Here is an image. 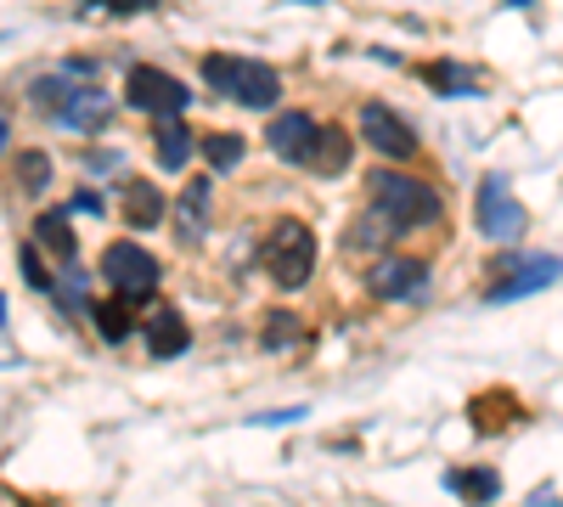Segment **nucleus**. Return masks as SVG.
<instances>
[{"instance_id": "f257e3e1", "label": "nucleus", "mask_w": 563, "mask_h": 507, "mask_svg": "<svg viewBox=\"0 0 563 507\" xmlns=\"http://www.w3.org/2000/svg\"><path fill=\"white\" fill-rule=\"evenodd\" d=\"M372 214H384L395 232H411V225L440 220V198H434V187H422V180H411V175L378 169L372 175Z\"/></svg>"}, {"instance_id": "f03ea898", "label": "nucleus", "mask_w": 563, "mask_h": 507, "mask_svg": "<svg viewBox=\"0 0 563 507\" xmlns=\"http://www.w3.org/2000/svg\"><path fill=\"white\" fill-rule=\"evenodd\" d=\"M203 79L220 90V97L243 102V108H271L282 97V79L271 63H254V57H209L203 63Z\"/></svg>"}, {"instance_id": "7ed1b4c3", "label": "nucleus", "mask_w": 563, "mask_h": 507, "mask_svg": "<svg viewBox=\"0 0 563 507\" xmlns=\"http://www.w3.org/2000/svg\"><path fill=\"white\" fill-rule=\"evenodd\" d=\"M265 271H271V283H282V288H305L310 283V271H316V232L305 220H276L271 225Z\"/></svg>"}, {"instance_id": "20e7f679", "label": "nucleus", "mask_w": 563, "mask_h": 507, "mask_svg": "<svg viewBox=\"0 0 563 507\" xmlns=\"http://www.w3.org/2000/svg\"><path fill=\"white\" fill-rule=\"evenodd\" d=\"M124 97H130V108H141V113H158V124L164 119H180L186 113V102H192V90H186L175 74H164V68H130V79H124Z\"/></svg>"}, {"instance_id": "39448f33", "label": "nucleus", "mask_w": 563, "mask_h": 507, "mask_svg": "<svg viewBox=\"0 0 563 507\" xmlns=\"http://www.w3.org/2000/svg\"><path fill=\"white\" fill-rule=\"evenodd\" d=\"M102 276L113 283V294L119 299H147L153 288H158V260L141 249V243H113L108 254H102Z\"/></svg>"}, {"instance_id": "423d86ee", "label": "nucleus", "mask_w": 563, "mask_h": 507, "mask_svg": "<svg viewBox=\"0 0 563 507\" xmlns=\"http://www.w3.org/2000/svg\"><path fill=\"white\" fill-rule=\"evenodd\" d=\"M479 232L490 243H512V238L530 232V209L512 198V187H507L501 175H490L485 187H479Z\"/></svg>"}, {"instance_id": "0eeeda50", "label": "nucleus", "mask_w": 563, "mask_h": 507, "mask_svg": "<svg viewBox=\"0 0 563 507\" xmlns=\"http://www.w3.org/2000/svg\"><path fill=\"white\" fill-rule=\"evenodd\" d=\"M361 142L378 147L384 158H411V153H417L411 124H406L395 108H384V102H366V108H361Z\"/></svg>"}, {"instance_id": "6e6552de", "label": "nucleus", "mask_w": 563, "mask_h": 507, "mask_svg": "<svg viewBox=\"0 0 563 507\" xmlns=\"http://www.w3.org/2000/svg\"><path fill=\"white\" fill-rule=\"evenodd\" d=\"M490 276H507V283H490V299H519V294H536V288L558 283V254H536L525 265L501 260V271H490Z\"/></svg>"}, {"instance_id": "1a4fd4ad", "label": "nucleus", "mask_w": 563, "mask_h": 507, "mask_svg": "<svg viewBox=\"0 0 563 507\" xmlns=\"http://www.w3.org/2000/svg\"><path fill=\"white\" fill-rule=\"evenodd\" d=\"M422 283H429V265L422 260H378L372 276H366V288L378 299H417Z\"/></svg>"}, {"instance_id": "9d476101", "label": "nucleus", "mask_w": 563, "mask_h": 507, "mask_svg": "<svg viewBox=\"0 0 563 507\" xmlns=\"http://www.w3.org/2000/svg\"><path fill=\"white\" fill-rule=\"evenodd\" d=\"M310 142H316V119H310V113H282V119L271 124V153L288 158V164H305Z\"/></svg>"}, {"instance_id": "9b49d317", "label": "nucleus", "mask_w": 563, "mask_h": 507, "mask_svg": "<svg viewBox=\"0 0 563 507\" xmlns=\"http://www.w3.org/2000/svg\"><path fill=\"white\" fill-rule=\"evenodd\" d=\"M141 339H147V355H158V361H169V355H180L186 350V321L175 316V310H158L153 321H141Z\"/></svg>"}, {"instance_id": "f8f14e48", "label": "nucleus", "mask_w": 563, "mask_h": 507, "mask_svg": "<svg viewBox=\"0 0 563 507\" xmlns=\"http://www.w3.org/2000/svg\"><path fill=\"white\" fill-rule=\"evenodd\" d=\"M305 164H310L316 175H339V169L350 164V135H344V130H316Z\"/></svg>"}, {"instance_id": "ddd939ff", "label": "nucleus", "mask_w": 563, "mask_h": 507, "mask_svg": "<svg viewBox=\"0 0 563 507\" xmlns=\"http://www.w3.org/2000/svg\"><path fill=\"white\" fill-rule=\"evenodd\" d=\"M445 485H451L462 502H474V507H485V502H496V496H501L496 469H451V474H445Z\"/></svg>"}, {"instance_id": "4468645a", "label": "nucleus", "mask_w": 563, "mask_h": 507, "mask_svg": "<svg viewBox=\"0 0 563 507\" xmlns=\"http://www.w3.org/2000/svg\"><path fill=\"white\" fill-rule=\"evenodd\" d=\"M153 142H158V164L164 169H186V158H192V147H198V135L186 130L180 119H164Z\"/></svg>"}, {"instance_id": "2eb2a0df", "label": "nucleus", "mask_w": 563, "mask_h": 507, "mask_svg": "<svg viewBox=\"0 0 563 507\" xmlns=\"http://www.w3.org/2000/svg\"><path fill=\"white\" fill-rule=\"evenodd\" d=\"M34 243H40L45 254H52V260H63V265H68V260H74V249H79V243H74L68 214H40V220H34Z\"/></svg>"}, {"instance_id": "dca6fc26", "label": "nucleus", "mask_w": 563, "mask_h": 507, "mask_svg": "<svg viewBox=\"0 0 563 507\" xmlns=\"http://www.w3.org/2000/svg\"><path fill=\"white\" fill-rule=\"evenodd\" d=\"M203 214H209V180H192V187L180 192V209H175V225L186 243L203 238Z\"/></svg>"}, {"instance_id": "f3484780", "label": "nucleus", "mask_w": 563, "mask_h": 507, "mask_svg": "<svg viewBox=\"0 0 563 507\" xmlns=\"http://www.w3.org/2000/svg\"><path fill=\"white\" fill-rule=\"evenodd\" d=\"M124 220L135 225V232H147V225H158V220H164V198H158V187H147V180H135V187L124 192Z\"/></svg>"}, {"instance_id": "a211bd4d", "label": "nucleus", "mask_w": 563, "mask_h": 507, "mask_svg": "<svg viewBox=\"0 0 563 507\" xmlns=\"http://www.w3.org/2000/svg\"><path fill=\"white\" fill-rule=\"evenodd\" d=\"M108 113H113V108H108V97H102L97 85H90V90H79V97L63 108V124H79V130H102V124H108Z\"/></svg>"}, {"instance_id": "6ab92c4d", "label": "nucleus", "mask_w": 563, "mask_h": 507, "mask_svg": "<svg viewBox=\"0 0 563 507\" xmlns=\"http://www.w3.org/2000/svg\"><path fill=\"white\" fill-rule=\"evenodd\" d=\"M389 238H395V225L384 214H372V209L355 214V225H350V249H384Z\"/></svg>"}, {"instance_id": "aec40b11", "label": "nucleus", "mask_w": 563, "mask_h": 507, "mask_svg": "<svg viewBox=\"0 0 563 507\" xmlns=\"http://www.w3.org/2000/svg\"><path fill=\"white\" fill-rule=\"evenodd\" d=\"M422 79L440 85V90H462V97H474V90H479V74L474 68H451V63H429V68H422Z\"/></svg>"}, {"instance_id": "412c9836", "label": "nucleus", "mask_w": 563, "mask_h": 507, "mask_svg": "<svg viewBox=\"0 0 563 507\" xmlns=\"http://www.w3.org/2000/svg\"><path fill=\"white\" fill-rule=\"evenodd\" d=\"M203 153H209V164H214V169H238L249 147H243V135L220 130V135H203Z\"/></svg>"}, {"instance_id": "4be33fe9", "label": "nucleus", "mask_w": 563, "mask_h": 507, "mask_svg": "<svg viewBox=\"0 0 563 507\" xmlns=\"http://www.w3.org/2000/svg\"><path fill=\"white\" fill-rule=\"evenodd\" d=\"M90 316H97L102 339H130V299H108V305H90Z\"/></svg>"}, {"instance_id": "5701e85b", "label": "nucleus", "mask_w": 563, "mask_h": 507, "mask_svg": "<svg viewBox=\"0 0 563 507\" xmlns=\"http://www.w3.org/2000/svg\"><path fill=\"white\" fill-rule=\"evenodd\" d=\"M18 187L23 192H45V187H52V158H45V153H23L18 158Z\"/></svg>"}, {"instance_id": "b1692460", "label": "nucleus", "mask_w": 563, "mask_h": 507, "mask_svg": "<svg viewBox=\"0 0 563 507\" xmlns=\"http://www.w3.org/2000/svg\"><path fill=\"white\" fill-rule=\"evenodd\" d=\"M299 328H294V316H271V328H265V344H288Z\"/></svg>"}, {"instance_id": "393cba45", "label": "nucleus", "mask_w": 563, "mask_h": 507, "mask_svg": "<svg viewBox=\"0 0 563 507\" xmlns=\"http://www.w3.org/2000/svg\"><path fill=\"white\" fill-rule=\"evenodd\" d=\"M23 276H29L34 288H52V276L40 271V254H34V249H23Z\"/></svg>"}, {"instance_id": "a878e982", "label": "nucleus", "mask_w": 563, "mask_h": 507, "mask_svg": "<svg viewBox=\"0 0 563 507\" xmlns=\"http://www.w3.org/2000/svg\"><path fill=\"white\" fill-rule=\"evenodd\" d=\"M74 209H79V214H102V198H97V192H79Z\"/></svg>"}, {"instance_id": "bb28decb", "label": "nucleus", "mask_w": 563, "mask_h": 507, "mask_svg": "<svg viewBox=\"0 0 563 507\" xmlns=\"http://www.w3.org/2000/svg\"><path fill=\"white\" fill-rule=\"evenodd\" d=\"M7 142H12V124H7V119H0V153H7Z\"/></svg>"}, {"instance_id": "cd10ccee", "label": "nucleus", "mask_w": 563, "mask_h": 507, "mask_svg": "<svg viewBox=\"0 0 563 507\" xmlns=\"http://www.w3.org/2000/svg\"><path fill=\"white\" fill-rule=\"evenodd\" d=\"M0 316H7V299H0Z\"/></svg>"}]
</instances>
